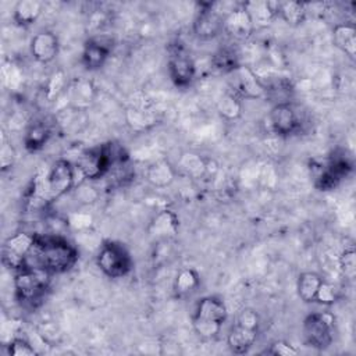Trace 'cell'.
<instances>
[{
  "label": "cell",
  "instance_id": "1",
  "mask_svg": "<svg viewBox=\"0 0 356 356\" xmlns=\"http://www.w3.org/2000/svg\"><path fill=\"white\" fill-rule=\"evenodd\" d=\"M31 259H33V264L28 266L43 268L50 274H60L75 266L78 252L70 242L60 236H36L35 246L28 260Z\"/></svg>",
  "mask_w": 356,
  "mask_h": 356
},
{
  "label": "cell",
  "instance_id": "2",
  "mask_svg": "<svg viewBox=\"0 0 356 356\" xmlns=\"http://www.w3.org/2000/svg\"><path fill=\"white\" fill-rule=\"evenodd\" d=\"M75 165L68 160H57L49 171L39 172L32 182V199L51 203L76 186Z\"/></svg>",
  "mask_w": 356,
  "mask_h": 356
},
{
  "label": "cell",
  "instance_id": "3",
  "mask_svg": "<svg viewBox=\"0 0 356 356\" xmlns=\"http://www.w3.org/2000/svg\"><path fill=\"white\" fill-rule=\"evenodd\" d=\"M50 284V273L35 266H25L17 271L14 288L17 299L28 307L38 306Z\"/></svg>",
  "mask_w": 356,
  "mask_h": 356
},
{
  "label": "cell",
  "instance_id": "4",
  "mask_svg": "<svg viewBox=\"0 0 356 356\" xmlns=\"http://www.w3.org/2000/svg\"><path fill=\"white\" fill-rule=\"evenodd\" d=\"M227 320V307L224 302L216 296L202 298L192 316V327L195 332L204 339L216 338Z\"/></svg>",
  "mask_w": 356,
  "mask_h": 356
},
{
  "label": "cell",
  "instance_id": "5",
  "mask_svg": "<svg viewBox=\"0 0 356 356\" xmlns=\"http://www.w3.org/2000/svg\"><path fill=\"white\" fill-rule=\"evenodd\" d=\"M96 263L99 268L110 278H121L132 268L129 252L118 242L103 243L97 253Z\"/></svg>",
  "mask_w": 356,
  "mask_h": 356
},
{
  "label": "cell",
  "instance_id": "6",
  "mask_svg": "<svg viewBox=\"0 0 356 356\" xmlns=\"http://www.w3.org/2000/svg\"><path fill=\"white\" fill-rule=\"evenodd\" d=\"M335 317L328 312L309 314L303 321V337L309 346L323 350L327 349L334 339Z\"/></svg>",
  "mask_w": 356,
  "mask_h": 356
},
{
  "label": "cell",
  "instance_id": "7",
  "mask_svg": "<svg viewBox=\"0 0 356 356\" xmlns=\"http://www.w3.org/2000/svg\"><path fill=\"white\" fill-rule=\"evenodd\" d=\"M36 236L28 232H17L10 236L3 245V263L14 270H21L26 266L28 257L35 246Z\"/></svg>",
  "mask_w": 356,
  "mask_h": 356
},
{
  "label": "cell",
  "instance_id": "8",
  "mask_svg": "<svg viewBox=\"0 0 356 356\" xmlns=\"http://www.w3.org/2000/svg\"><path fill=\"white\" fill-rule=\"evenodd\" d=\"M168 74L171 81L179 88H185L191 85V82L195 78V74H196L195 63L191 58V56L179 46L170 49Z\"/></svg>",
  "mask_w": 356,
  "mask_h": 356
},
{
  "label": "cell",
  "instance_id": "9",
  "mask_svg": "<svg viewBox=\"0 0 356 356\" xmlns=\"http://www.w3.org/2000/svg\"><path fill=\"white\" fill-rule=\"evenodd\" d=\"M267 118L270 129L280 136L292 135L300 128L299 115L295 107L288 102L277 103L268 113Z\"/></svg>",
  "mask_w": 356,
  "mask_h": 356
},
{
  "label": "cell",
  "instance_id": "10",
  "mask_svg": "<svg viewBox=\"0 0 356 356\" xmlns=\"http://www.w3.org/2000/svg\"><path fill=\"white\" fill-rule=\"evenodd\" d=\"M114 46L111 36L106 33H95L90 36L82 51V64L88 70H97L104 65L107 57L110 56Z\"/></svg>",
  "mask_w": 356,
  "mask_h": 356
},
{
  "label": "cell",
  "instance_id": "11",
  "mask_svg": "<svg viewBox=\"0 0 356 356\" xmlns=\"http://www.w3.org/2000/svg\"><path fill=\"white\" fill-rule=\"evenodd\" d=\"M235 93L245 99H260L266 96V88L256 72L248 65H239L235 71Z\"/></svg>",
  "mask_w": 356,
  "mask_h": 356
},
{
  "label": "cell",
  "instance_id": "12",
  "mask_svg": "<svg viewBox=\"0 0 356 356\" xmlns=\"http://www.w3.org/2000/svg\"><path fill=\"white\" fill-rule=\"evenodd\" d=\"M224 17H221L217 11L213 10V3L203 4L197 17L193 22V32L199 39L207 40L216 38L220 32H222Z\"/></svg>",
  "mask_w": 356,
  "mask_h": 356
},
{
  "label": "cell",
  "instance_id": "13",
  "mask_svg": "<svg viewBox=\"0 0 356 356\" xmlns=\"http://www.w3.org/2000/svg\"><path fill=\"white\" fill-rule=\"evenodd\" d=\"M58 53V39L50 31L38 32L31 40V54L42 64H47L56 58Z\"/></svg>",
  "mask_w": 356,
  "mask_h": 356
},
{
  "label": "cell",
  "instance_id": "14",
  "mask_svg": "<svg viewBox=\"0 0 356 356\" xmlns=\"http://www.w3.org/2000/svg\"><path fill=\"white\" fill-rule=\"evenodd\" d=\"M178 227H179V221L177 214L172 210L164 209L161 211H159L150 221L147 232L152 238H154L156 241H161V239H170L174 238L178 232Z\"/></svg>",
  "mask_w": 356,
  "mask_h": 356
},
{
  "label": "cell",
  "instance_id": "15",
  "mask_svg": "<svg viewBox=\"0 0 356 356\" xmlns=\"http://www.w3.org/2000/svg\"><path fill=\"white\" fill-rule=\"evenodd\" d=\"M253 29H254V26H253L252 18L243 6L231 10L224 17L222 31H225L228 35H231L236 39L248 38L253 32Z\"/></svg>",
  "mask_w": 356,
  "mask_h": 356
},
{
  "label": "cell",
  "instance_id": "16",
  "mask_svg": "<svg viewBox=\"0 0 356 356\" xmlns=\"http://www.w3.org/2000/svg\"><path fill=\"white\" fill-rule=\"evenodd\" d=\"M256 339H257V330L248 328L236 323L227 335V345L232 353L243 355L249 352V349L254 345Z\"/></svg>",
  "mask_w": 356,
  "mask_h": 356
},
{
  "label": "cell",
  "instance_id": "17",
  "mask_svg": "<svg viewBox=\"0 0 356 356\" xmlns=\"http://www.w3.org/2000/svg\"><path fill=\"white\" fill-rule=\"evenodd\" d=\"M334 44L350 58L356 56V28L350 22L337 24L332 29Z\"/></svg>",
  "mask_w": 356,
  "mask_h": 356
},
{
  "label": "cell",
  "instance_id": "18",
  "mask_svg": "<svg viewBox=\"0 0 356 356\" xmlns=\"http://www.w3.org/2000/svg\"><path fill=\"white\" fill-rule=\"evenodd\" d=\"M249 13L253 26H267L275 17L278 3L275 1H248L243 4Z\"/></svg>",
  "mask_w": 356,
  "mask_h": 356
},
{
  "label": "cell",
  "instance_id": "19",
  "mask_svg": "<svg viewBox=\"0 0 356 356\" xmlns=\"http://www.w3.org/2000/svg\"><path fill=\"white\" fill-rule=\"evenodd\" d=\"M177 171L167 160H159L153 164H150L146 170V178L147 181L159 188L168 186L175 179Z\"/></svg>",
  "mask_w": 356,
  "mask_h": 356
},
{
  "label": "cell",
  "instance_id": "20",
  "mask_svg": "<svg viewBox=\"0 0 356 356\" xmlns=\"http://www.w3.org/2000/svg\"><path fill=\"white\" fill-rule=\"evenodd\" d=\"M43 4L38 0H21L14 7V21L22 26L36 22L42 14Z\"/></svg>",
  "mask_w": 356,
  "mask_h": 356
},
{
  "label": "cell",
  "instance_id": "21",
  "mask_svg": "<svg viewBox=\"0 0 356 356\" xmlns=\"http://www.w3.org/2000/svg\"><path fill=\"white\" fill-rule=\"evenodd\" d=\"M321 282H323V278L317 273H313V271L302 273L296 282V289H298L299 298L306 303L314 302L317 289Z\"/></svg>",
  "mask_w": 356,
  "mask_h": 356
},
{
  "label": "cell",
  "instance_id": "22",
  "mask_svg": "<svg viewBox=\"0 0 356 356\" xmlns=\"http://www.w3.org/2000/svg\"><path fill=\"white\" fill-rule=\"evenodd\" d=\"M50 135H51L50 128L44 122H33L32 125H29V128L25 132V136H24L25 147L29 152H36L47 143V140L50 139Z\"/></svg>",
  "mask_w": 356,
  "mask_h": 356
},
{
  "label": "cell",
  "instance_id": "23",
  "mask_svg": "<svg viewBox=\"0 0 356 356\" xmlns=\"http://www.w3.org/2000/svg\"><path fill=\"white\" fill-rule=\"evenodd\" d=\"M307 14L306 3L300 1H278L277 15L281 17L289 25H299L305 21Z\"/></svg>",
  "mask_w": 356,
  "mask_h": 356
},
{
  "label": "cell",
  "instance_id": "24",
  "mask_svg": "<svg viewBox=\"0 0 356 356\" xmlns=\"http://www.w3.org/2000/svg\"><path fill=\"white\" fill-rule=\"evenodd\" d=\"M216 108L225 120H236L242 114V103L235 92H225L222 96H220L216 103Z\"/></svg>",
  "mask_w": 356,
  "mask_h": 356
},
{
  "label": "cell",
  "instance_id": "25",
  "mask_svg": "<svg viewBox=\"0 0 356 356\" xmlns=\"http://www.w3.org/2000/svg\"><path fill=\"white\" fill-rule=\"evenodd\" d=\"M178 168L192 178H200L207 172L209 164L202 156L196 153H185L178 161Z\"/></svg>",
  "mask_w": 356,
  "mask_h": 356
},
{
  "label": "cell",
  "instance_id": "26",
  "mask_svg": "<svg viewBox=\"0 0 356 356\" xmlns=\"http://www.w3.org/2000/svg\"><path fill=\"white\" fill-rule=\"evenodd\" d=\"M199 284H200V278L193 268H182L175 277L174 289L178 295H188L196 291Z\"/></svg>",
  "mask_w": 356,
  "mask_h": 356
},
{
  "label": "cell",
  "instance_id": "27",
  "mask_svg": "<svg viewBox=\"0 0 356 356\" xmlns=\"http://www.w3.org/2000/svg\"><path fill=\"white\" fill-rule=\"evenodd\" d=\"M211 61L216 70L225 74L234 72L241 65L236 53L234 51V49H229V47H222L218 51H216Z\"/></svg>",
  "mask_w": 356,
  "mask_h": 356
},
{
  "label": "cell",
  "instance_id": "28",
  "mask_svg": "<svg viewBox=\"0 0 356 356\" xmlns=\"http://www.w3.org/2000/svg\"><path fill=\"white\" fill-rule=\"evenodd\" d=\"M338 298H339V289L334 284L323 280V282L317 289L314 302L324 306H330V305H334L338 300Z\"/></svg>",
  "mask_w": 356,
  "mask_h": 356
},
{
  "label": "cell",
  "instance_id": "29",
  "mask_svg": "<svg viewBox=\"0 0 356 356\" xmlns=\"http://www.w3.org/2000/svg\"><path fill=\"white\" fill-rule=\"evenodd\" d=\"M7 352L10 356H35L38 352L25 338L15 337L7 343Z\"/></svg>",
  "mask_w": 356,
  "mask_h": 356
},
{
  "label": "cell",
  "instance_id": "30",
  "mask_svg": "<svg viewBox=\"0 0 356 356\" xmlns=\"http://www.w3.org/2000/svg\"><path fill=\"white\" fill-rule=\"evenodd\" d=\"M339 268L348 280H353L356 274V254L353 248L346 249L339 257Z\"/></svg>",
  "mask_w": 356,
  "mask_h": 356
},
{
  "label": "cell",
  "instance_id": "31",
  "mask_svg": "<svg viewBox=\"0 0 356 356\" xmlns=\"http://www.w3.org/2000/svg\"><path fill=\"white\" fill-rule=\"evenodd\" d=\"M264 353H268L273 356H295L298 355V349L292 343L278 339V341H274L268 346V349L264 350Z\"/></svg>",
  "mask_w": 356,
  "mask_h": 356
},
{
  "label": "cell",
  "instance_id": "32",
  "mask_svg": "<svg viewBox=\"0 0 356 356\" xmlns=\"http://www.w3.org/2000/svg\"><path fill=\"white\" fill-rule=\"evenodd\" d=\"M236 323L241 324V325H243V327H248V328L259 330L260 318H259V314H257L256 310H253V309H250V307H246V309L241 310V313L238 314Z\"/></svg>",
  "mask_w": 356,
  "mask_h": 356
},
{
  "label": "cell",
  "instance_id": "33",
  "mask_svg": "<svg viewBox=\"0 0 356 356\" xmlns=\"http://www.w3.org/2000/svg\"><path fill=\"white\" fill-rule=\"evenodd\" d=\"M64 83H65V81H64L63 72H56L50 78L49 85H47V96H49V99L57 97L61 93L63 88H64Z\"/></svg>",
  "mask_w": 356,
  "mask_h": 356
},
{
  "label": "cell",
  "instance_id": "34",
  "mask_svg": "<svg viewBox=\"0 0 356 356\" xmlns=\"http://www.w3.org/2000/svg\"><path fill=\"white\" fill-rule=\"evenodd\" d=\"M90 222H92V217L83 213H72L68 216V224L75 229L89 228Z\"/></svg>",
  "mask_w": 356,
  "mask_h": 356
},
{
  "label": "cell",
  "instance_id": "35",
  "mask_svg": "<svg viewBox=\"0 0 356 356\" xmlns=\"http://www.w3.org/2000/svg\"><path fill=\"white\" fill-rule=\"evenodd\" d=\"M75 188H76V193H78L81 200H83V202H93L96 199V192L93 191L92 186L85 185L83 182H81Z\"/></svg>",
  "mask_w": 356,
  "mask_h": 356
},
{
  "label": "cell",
  "instance_id": "36",
  "mask_svg": "<svg viewBox=\"0 0 356 356\" xmlns=\"http://www.w3.org/2000/svg\"><path fill=\"white\" fill-rule=\"evenodd\" d=\"M39 335L43 338V341L46 342H54L56 341V337L60 335L56 325L54 324H43L40 328H39Z\"/></svg>",
  "mask_w": 356,
  "mask_h": 356
}]
</instances>
